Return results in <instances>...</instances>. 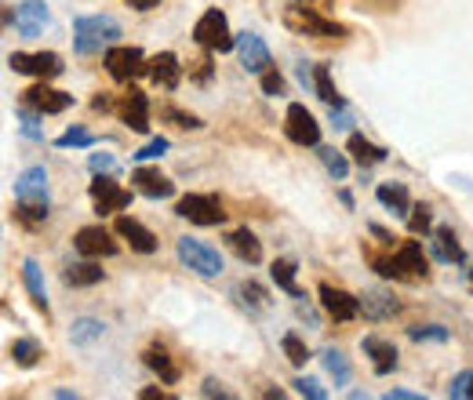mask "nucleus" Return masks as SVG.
Returning a JSON list of instances; mask_svg holds the SVG:
<instances>
[{"label":"nucleus","instance_id":"f257e3e1","mask_svg":"<svg viewBox=\"0 0 473 400\" xmlns=\"http://www.w3.org/2000/svg\"><path fill=\"white\" fill-rule=\"evenodd\" d=\"M15 200H19V215L26 223H44L48 219V171L26 168L15 178Z\"/></svg>","mask_w":473,"mask_h":400},{"label":"nucleus","instance_id":"f03ea898","mask_svg":"<svg viewBox=\"0 0 473 400\" xmlns=\"http://www.w3.org/2000/svg\"><path fill=\"white\" fill-rule=\"evenodd\" d=\"M371 266L390 280H426L430 277V262L419 241H405L401 251H394V259H371Z\"/></svg>","mask_w":473,"mask_h":400},{"label":"nucleus","instance_id":"7ed1b4c3","mask_svg":"<svg viewBox=\"0 0 473 400\" xmlns=\"http://www.w3.org/2000/svg\"><path fill=\"white\" fill-rule=\"evenodd\" d=\"M117 37H121V23L110 15H84L73 23V44L80 55L103 51L106 44H117Z\"/></svg>","mask_w":473,"mask_h":400},{"label":"nucleus","instance_id":"20e7f679","mask_svg":"<svg viewBox=\"0 0 473 400\" xmlns=\"http://www.w3.org/2000/svg\"><path fill=\"white\" fill-rule=\"evenodd\" d=\"M175 215L189 219L194 226H223V223H226V212H223V205H219L215 196H208V193H186V196L178 200Z\"/></svg>","mask_w":473,"mask_h":400},{"label":"nucleus","instance_id":"39448f33","mask_svg":"<svg viewBox=\"0 0 473 400\" xmlns=\"http://www.w3.org/2000/svg\"><path fill=\"white\" fill-rule=\"evenodd\" d=\"M178 259L194 269V273H201V277H219L223 273V255L212 248V244H205V241H194V237H178Z\"/></svg>","mask_w":473,"mask_h":400},{"label":"nucleus","instance_id":"423d86ee","mask_svg":"<svg viewBox=\"0 0 473 400\" xmlns=\"http://www.w3.org/2000/svg\"><path fill=\"white\" fill-rule=\"evenodd\" d=\"M194 37H197V44L208 48V51H233V44H237V41L230 37V23H226V15H223L219 8H212V12H205V15L197 19Z\"/></svg>","mask_w":473,"mask_h":400},{"label":"nucleus","instance_id":"0eeeda50","mask_svg":"<svg viewBox=\"0 0 473 400\" xmlns=\"http://www.w3.org/2000/svg\"><path fill=\"white\" fill-rule=\"evenodd\" d=\"M146 55L139 51V48H128V44H117V48H110L106 51V69H110V77L114 80H121V84H128V80H135V77H142L146 73Z\"/></svg>","mask_w":473,"mask_h":400},{"label":"nucleus","instance_id":"6e6552de","mask_svg":"<svg viewBox=\"0 0 473 400\" xmlns=\"http://www.w3.org/2000/svg\"><path fill=\"white\" fill-rule=\"evenodd\" d=\"M8 66H12L15 73L41 77V80L62 73V59H59L55 51H33V55H26V51H12V55H8Z\"/></svg>","mask_w":473,"mask_h":400},{"label":"nucleus","instance_id":"1a4fd4ad","mask_svg":"<svg viewBox=\"0 0 473 400\" xmlns=\"http://www.w3.org/2000/svg\"><path fill=\"white\" fill-rule=\"evenodd\" d=\"M284 132L296 146H317L321 142V124L314 121V114L303 106V103H292L288 106V117H284Z\"/></svg>","mask_w":473,"mask_h":400},{"label":"nucleus","instance_id":"9d476101","mask_svg":"<svg viewBox=\"0 0 473 400\" xmlns=\"http://www.w3.org/2000/svg\"><path fill=\"white\" fill-rule=\"evenodd\" d=\"M284 23H288V30L306 33V37H342V26L321 19L314 8H288L284 12Z\"/></svg>","mask_w":473,"mask_h":400},{"label":"nucleus","instance_id":"9b49d317","mask_svg":"<svg viewBox=\"0 0 473 400\" xmlns=\"http://www.w3.org/2000/svg\"><path fill=\"white\" fill-rule=\"evenodd\" d=\"M91 200H95V208H99V215H110V212H121L132 205V193L121 189L110 175H95L91 182Z\"/></svg>","mask_w":473,"mask_h":400},{"label":"nucleus","instance_id":"f8f14e48","mask_svg":"<svg viewBox=\"0 0 473 400\" xmlns=\"http://www.w3.org/2000/svg\"><path fill=\"white\" fill-rule=\"evenodd\" d=\"M73 248H77L84 259H110V255H117V241H114L103 226H84V230L73 237Z\"/></svg>","mask_w":473,"mask_h":400},{"label":"nucleus","instance_id":"ddd939ff","mask_svg":"<svg viewBox=\"0 0 473 400\" xmlns=\"http://www.w3.org/2000/svg\"><path fill=\"white\" fill-rule=\"evenodd\" d=\"M321 306H324L328 317H335V321H353V317L360 314V298H353V295L342 291V287L321 284Z\"/></svg>","mask_w":473,"mask_h":400},{"label":"nucleus","instance_id":"4468645a","mask_svg":"<svg viewBox=\"0 0 473 400\" xmlns=\"http://www.w3.org/2000/svg\"><path fill=\"white\" fill-rule=\"evenodd\" d=\"M237 51H241V66L248 69V73H266L269 66H273V59H269V48H266V41L259 37V33H244L241 41H237Z\"/></svg>","mask_w":473,"mask_h":400},{"label":"nucleus","instance_id":"2eb2a0df","mask_svg":"<svg viewBox=\"0 0 473 400\" xmlns=\"http://www.w3.org/2000/svg\"><path fill=\"white\" fill-rule=\"evenodd\" d=\"M26 106L37 110V114H62V110L73 106V95L55 91V87H48V84H37V87L26 91Z\"/></svg>","mask_w":473,"mask_h":400},{"label":"nucleus","instance_id":"dca6fc26","mask_svg":"<svg viewBox=\"0 0 473 400\" xmlns=\"http://www.w3.org/2000/svg\"><path fill=\"white\" fill-rule=\"evenodd\" d=\"M121 117H124V124H128L132 132H150V98H146V91L132 87V91L124 95Z\"/></svg>","mask_w":473,"mask_h":400},{"label":"nucleus","instance_id":"f3484780","mask_svg":"<svg viewBox=\"0 0 473 400\" xmlns=\"http://www.w3.org/2000/svg\"><path fill=\"white\" fill-rule=\"evenodd\" d=\"M360 346H364V357H371L375 375H390V371L397 368V350H394V342L378 339V335H368Z\"/></svg>","mask_w":473,"mask_h":400},{"label":"nucleus","instance_id":"a211bd4d","mask_svg":"<svg viewBox=\"0 0 473 400\" xmlns=\"http://www.w3.org/2000/svg\"><path fill=\"white\" fill-rule=\"evenodd\" d=\"M44 26H48V8L41 5V0H26V5L15 8V30L23 37H37Z\"/></svg>","mask_w":473,"mask_h":400},{"label":"nucleus","instance_id":"6ab92c4d","mask_svg":"<svg viewBox=\"0 0 473 400\" xmlns=\"http://www.w3.org/2000/svg\"><path fill=\"white\" fill-rule=\"evenodd\" d=\"M132 182H135V189H139L142 196H150V200H160V196H171V193H175V182H171L168 175L153 171V168H139V171L132 175Z\"/></svg>","mask_w":473,"mask_h":400},{"label":"nucleus","instance_id":"aec40b11","mask_svg":"<svg viewBox=\"0 0 473 400\" xmlns=\"http://www.w3.org/2000/svg\"><path fill=\"white\" fill-rule=\"evenodd\" d=\"M117 233H121L135 251H142V255H153V251H157V237H153L139 219H132V215H121V219H117Z\"/></svg>","mask_w":473,"mask_h":400},{"label":"nucleus","instance_id":"412c9836","mask_svg":"<svg viewBox=\"0 0 473 400\" xmlns=\"http://www.w3.org/2000/svg\"><path fill=\"white\" fill-rule=\"evenodd\" d=\"M146 73L153 77V84H160V87H168V91H175V87H178V80H182V66H178V59H175L171 51H164V55L150 59Z\"/></svg>","mask_w":473,"mask_h":400},{"label":"nucleus","instance_id":"4be33fe9","mask_svg":"<svg viewBox=\"0 0 473 400\" xmlns=\"http://www.w3.org/2000/svg\"><path fill=\"white\" fill-rule=\"evenodd\" d=\"M360 310H364V317H371V321H387V317L397 314V303H394L387 291H368V295L360 298Z\"/></svg>","mask_w":473,"mask_h":400},{"label":"nucleus","instance_id":"5701e85b","mask_svg":"<svg viewBox=\"0 0 473 400\" xmlns=\"http://www.w3.org/2000/svg\"><path fill=\"white\" fill-rule=\"evenodd\" d=\"M375 196H378V205H383V208H390L394 215H408L412 212V196H408V189L405 186H378L375 189Z\"/></svg>","mask_w":473,"mask_h":400},{"label":"nucleus","instance_id":"b1692460","mask_svg":"<svg viewBox=\"0 0 473 400\" xmlns=\"http://www.w3.org/2000/svg\"><path fill=\"white\" fill-rule=\"evenodd\" d=\"M230 248L241 255V262H248V266H255V262H262V244H259V237L251 233V230H237V233H230Z\"/></svg>","mask_w":473,"mask_h":400},{"label":"nucleus","instance_id":"393cba45","mask_svg":"<svg viewBox=\"0 0 473 400\" xmlns=\"http://www.w3.org/2000/svg\"><path fill=\"white\" fill-rule=\"evenodd\" d=\"M23 280H26V287H30L33 306L48 314V291H44V277H41V266H37L33 259H26V262H23Z\"/></svg>","mask_w":473,"mask_h":400},{"label":"nucleus","instance_id":"a878e982","mask_svg":"<svg viewBox=\"0 0 473 400\" xmlns=\"http://www.w3.org/2000/svg\"><path fill=\"white\" fill-rule=\"evenodd\" d=\"M433 255L441 259V262H462L466 255H462V248H459V241H455V233L448 230V226H441V230H433Z\"/></svg>","mask_w":473,"mask_h":400},{"label":"nucleus","instance_id":"bb28decb","mask_svg":"<svg viewBox=\"0 0 473 400\" xmlns=\"http://www.w3.org/2000/svg\"><path fill=\"white\" fill-rule=\"evenodd\" d=\"M142 360H146V368H150V371H157V375H160V382H168V386H171V382H178V368L171 364V357H168V350H164V346H150Z\"/></svg>","mask_w":473,"mask_h":400},{"label":"nucleus","instance_id":"cd10ccee","mask_svg":"<svg viewBox=\"0 0 473 400\" xmlns=\"http://www.w3.org/2000/svg\"><path fill=\"white\" fill-rule=\"evenodd\" d=\"M346 150H350V153H353V160H357V164H364V168H371V164H383V160H387V150L371 146L364 135H350Z\"/></svg>","mask_w":473,"mask_h":400},{"label":"nucleus","instance_id":"c85d7f7f","mask_svg":"<svg viewBox=\"0 0 473 400\" xmlns=\"http://www.w3.org/2000/svg\"><path fill=\"white\" fill-rule=\"evenodd\" d=\"M314 91L324 98L332 110H346V103L339 98V91H335V84H332V69H328V66H314Z\"/></svg>","mask_w":473,"mask_h":400},{"label":"nucleus","instance_id":"c756f323","mask_svg":"<svg viewBox=\"0 0 473 400\" xmlns=\"http://www.w3.org/2000/svg\"><path fill=\"white\" fill-rule=\"evenodd\" d=\"M62 280H66L69 287H91V284L103 280V269L95 266V262H77V266H69V269L62 273Z\"/></svg>","mask_w":473,"mask_h":400},{"label":"nucleus","instance_id":"7c9ffc66","mask_svg":"<svg viewBox=\"0 0 473 400\" xmlns=\"http://www.w3.org/2000/svg\"><path fill=\"white\" fill-rule=\"evenodd\" d=\"M321 364H324V371L335 378V386H346V382L353 378V368H350V360H346L339 350H332V346L321 353Z\"/></svg>","mask_w":473,"mask_h":400},{"label":"nucleus","instance_id":"2f4dec72","mask_svg":"<svg viewBox=\"0 0 473 400\" xmlns=\"http://www.w3.org/2000/svg\"><path fill=\"white\" fill-rule=\"evenodd\" d=\"M269 273H273V280H277L280 291H288L292 298H303V291H299V284H296V262H292V259H277Z\"/></svg>","mask_w":473,"mask_h":400},{"label":"nucleus","instance_id":"473e14b6","mask_svg":"<svg viewBox=\"0 0 473 400\" xmlns=\"http://www.w3.org/2000/svg\"><path fill=\"white\" fill-rule=\"evenodd\" d=\"M103 332H106V324H103V321H95V317H80V321H73L69 339H73V346H87V342H95V339H103Z\"/></svg>","mask_w":473,"mask_h":400},{"label":"nucleus","instance_id":"72a5a7b5","mask_svg":"<svg viewBox=\"0 0 473 400\" xmlns=\"http://www.w3.org/2000/svg\"><path fill=\"white\" fill-rule=\"evenodd\" d=\"M12 360H15L19 368H33V364L41 360L37 339H15V342H12Z\"/></svg>","mask_w":473,"mask_h":400},{"label":"nucleus","instance_id":"f704fd0d","mask_svg":"<svg viewBox=\"0 0 473 400\" xmlns=\"http://www.w3.org/2000/svg\"><path fill=\"white\" fill-rule=\"evenodd\" d=\"M280 346H284V353H288V360H292L296 368H303V364L310 360V350H306V342H303L299 335H284Z\"/></svg>","mask_w":473,"mask_h":400},{"label":"nucleus","instance_id":"c9c22d12","mask_svg":"<svg viewBox=\"0 0 473 400\" xmlns=\"http://www.w3.org/2000/svg\"><path fill=\"white\" fill-rule=\"evenodd\" d=\"M448 396H451V400H469V396H473V371L455 375L451 386H448Z\"/></svg>","mask_w":473,"mask_h":400},{"label":"nucleus","instance_id":"e433bc0d","mask_svg":"<svg viewBox=\"0 0 473 400\" xmlns=\"http://www.w3.org/2000/svg\"><path fill=\"white\" fill-rule=\"evenodd\" d=\"M241 295H244V306H251V310H266V306H269V295H266L255 280H248V284L241 287Z\"/></svg>","mask_w":473,"mask_h":400},{"label":"nucleus","instance_id":"4c0bfd02","mask_svg":"<svg viewBox=\"0 0 473 400\" xmlns=\"http://www.w3.org/2000/svg\"><path fill=\"white\" fill-rule=\"evenodd\" d=\"M41 117L44 114H30V106H19V121H23V135H30V139H44V132H41Z\"/></svg>","mask_w":473,"mask_h":400},{"label":"nucleus","instance_id":"58836bf2","mask_svg":"<svg viewBox=\"0 0 473 400\" xmlns=\"http://www.w3.org/2000/svg\"><path fill=\"white\" fill-rule=\"evenodd\" d=\"M55 146H62V150H69V146H95V135L84 132V128H69L66 135L55 139Z\"/></svg>","mask_w":473,"mask_h":400},{"label":"nucleus","instance_id":"ea45409f","mask_svg":"<svg viewBox=\"0 0 473 400\" xmlns=\"http://www.w3.org/2000/svg\"><path fill=\"white\" fill-rule=\"evenodd\" d=\"M321 160H324V168L335 175V178H346V171H350V164H346V157L339 153V150H321Z\"/></svg>","mask_w":473,"mask_h":400},{"label":"nucleus","instance_id":"a19ab883","mask_svg":"<svg viewBox=\"0 0 473 400\" xmlns=\"http://www.w3.org/2000/svg\"><path fill=\"white\" fill-rule=\"evenodd\" d=\"M408 335L415 342H448V328H437V324H426V328H408Z\"/></svg>","mask_w":473,"mask_h":400},{"label":"nucleus","instance_id":"79ce46f5","mask_svg":"<svg viewBox=\"0 0 473 400\" xmlns=\"http://www.w3.org/2000/svg\"><path fill=\"white\" fill-rule=\"evenodd\" d=\"M160 117H164V121H175L178 128H201V121H197V117H189V114H182V110H175V106H164V110H160Z\"/></svg>","mask_w":473,"mask_h":400},{"label":"nucleus","instance_id":"37998d69","mask_svg":"<svg viewBox=\"0 0 473 400\" xmlns=\"http://www.w3.org/2000/svg\"><path fill=\"white\" fill-rule=\"evenodd\" d=\"M292 386H296V393H303V396H310V400H324V396H328V393L317 386V378H296Z\"/></svg>","mask_w":473,"mask_h":400},{"label":"nucleus","instance_id":"c03bdc74","mask_svg":"<svg viewBox=\"0 0 473 400\" xmlns=\"http://www.w3.org/2000/svg\"><path fill=\"white\" fill-rule=\"evenodd\" d=\"M408 230H412V233H426V230H430V208H423V205H419V208H412Z\"/></svg>","mask_w":473,"mask_h":400},{"label":"nucleus","instance_id":"a18cd8bd","mask_svg":"<svg viewBox=\"0 0 473 400\" xmlns=\"http://www.w3.org/2000/svg\"><path fill=\"white\" fill-rule=\"evenodd\" d=\"M262 91H266V95H280V91H284V77H280L273 66L262 73Z\"/></svg>","mask_w":473,"mask_h":400},{"label":"nucleus","instance_id":"49530a36","mask_svg":"<svg viewBox=\"0 0 473 400\" xmlns=\"http://www.w3.org/2000/svg\"><path fill=\"white\" fill-rule=\"evenodd\" d=\"M164 150H168V139H153V142H146V146L135 153V160H157Z\"/></svg>","mask_w":473,"mask_h":400},{"label":"nucleus","instance_id":"de8ad7c7","mask_svg":"<svg viewBox=\"0 0 473 400\" xmlns=\"http://www.w3.org/2000/svg\"><path fill=\"white\" fill-rule=\"evenodd\" d=\"M87 164H91V171H95V175H103V171H114V168H117V160H114L110 153H91V160H87Z\"/></svg>","mask_w":473,"mask_h":400},{"label":"nucleus","instance_id":"09e8293b","mask_svg":"<svg viewBox=\"0 0 473 400\" xmlns=\"http://www.w3.org/2000/svg\"><path fill=\"white\" fill-rule=\"evenodd\" d=\"M205 396H223V400H230L233 393H226V389H219V382H215V378H208V382H205Z\"/></svg>","mask_w":473,"mask_h":400},{"label":"nucleus","instance_id":"8fccbe9b","mask_svg":"<svg viewBox=\"0 0 473 400\" xmlns=\"http://www.w3.org/2000/svg\"><path fill=\"white\" fill-rule=\"evenodd\" d=\"M387 400H423V393H408V389H390Z\"/></svg>","mask_w":473,"mask_h":400},{"label":"nucleus","instance_id":"3c124183","mask_svg":"<svg viewBox=\"0 0 473 400\" xmlns=\"http://www.w3.org/2000/svg\"><path fill=\"white\" fill-rule=\"evenodd\" d=\"M157 5H160V0H128V8H135V12H150Z\"/></svg>","mask_w":473,"mask_h":400},{"label":"nucleus","instance_id":"603ef678","mask_svg":"<svg viewBox=\"0 0 473 400\" xmlns=\"http://www.w3.org/2000/svg\"><path fill=\"white\" fill-rule=\"evenodd\" d=\"M139 396H142V400H171V396H168V393H160V389H142Z\"/></svg>","mask_w":473,"mask_h":400}]
</instances>
